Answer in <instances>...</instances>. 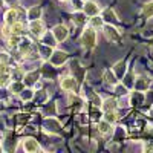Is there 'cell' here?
I'll return each instance as SVG.
<instances>
[{
	"label": "cell",
	"mask_w": 153,
	"mask_h": 153,
	"mask_svg": "<svg viewBox=\"0 0 153 153\" xmlns=\"http://www.w3.org/2000/svg\"><path fill=\"white\" fill-rule=\"evenodd\" d=\"M81 42H83V45L86 48H94L95 43H97V34H95V31L92 28L86 29L83 32V35H81Z\"/></svg>",
	"instance_id": "1"
},
{
	"label": "cell",
	"mask_w": 153,
	"mask_h": 153,
	"mask_svg": "<svg viewBox=\"0 0 153 153\" xmlns=\"http://www.w3.org/2000/svg\"><path fill=\"white\" fill-rule=\"evenodd\" d=\"M54 35H55V38H57V42L66 40V37H68V28L63 26V25H58V26L54 28Z\"/></svg>",
	"instance_id": "2"
},
{
	"label": "cell",
	"mask_w": 153,
	"mask_h": 153,
	"mask_svg": "<svg viewBox=\"0 0 153 153\" xmlns=\"http://www.w3.org/2000/svg\"><path fill=\"white\" fill-rule=\"evenodd\" d=\"M98 11H100V6L95 3V2H86V5H84V14H87V16H97L98 14Z\"/></svg>",
	"instance_id": "3"
},
{
	"label": "cell",
	"mask_w": 153,
	"mask_h": 153,
	"mask_svg": "<svg viewBox=\"0 0 153 153\" xmlns=\"http://www.w3.org/2000/svg\"><path fill=\"white\" fill-rule=\"evenodd\" d=\"M75 87H76V81L72 76H66V78L61 80V89L63 91H74Z\"/></svg>",
	"instance_id": "4"
},
{
	"label": "cell",
	"mask_w": 153,
	"mask_h": 153,
	"mask_svg": "<svg viewBox=\"0 0 153 153\" xmlns=\"http://www.w3.org/2000/svg\"><path fill=\"white\" fill-rule=\"evenodd\" d=\"M31 31L34 35L40 37L43 34V22L42 20H32L31 22Z\"/></svg>",
	"instance_id": "5"
},
{
	"label": "cell",
	"mask_w": 153,
	"mask_h": 153,
	"mask_svg": "<svg viewBox=\"0 0 153 153\" xmlns=\"http://www.w3.org/2000/svg\"><path fill=\"white\" fill-rule=\"evenodd\" d=\"M23 147H25L26 152H37L38 150V143L35 141V139H32V138H28V139L23 141Z\"/></svg>",
	"instance_id": "6"
},
{
	"label": "cell",
	"mask_w": 153,
	"mask_h": 153,
	"mask_svg": "<svg viewBox=\"0 0 153 153\" xmlns=\"http://www.w3.org/2000/svg\"><path fill=\"white\" fill-rule=\"evenodd\" d=\"M106 31V35H107V38H109V40H112V42H118L120 40V34L117 32V29H115V28H112V26H106L104 28Z\"/></svg>",
	"instance_id": "7"
},
{
	"label": "cell",
	"mask_w": 153,
	"mask_h": 153,
	"mask_svg": "<svg viewBox=\"0 0 153 153\" xmlns=\"http://www.w3.org/2000/svg\"><path fill=\"white\" fill-rule=\"evenodd\" d=\"M115 107H117V101H115L113 98H107V100L104 101V104H103V109H104L106 113H107V112H113Z\"/></svg>",
	"instance_id": "8"
},
{
	"label": "cell",
	"mask_w": 153,
	"mask_h": 153,
	"mask_svg": "<svg viewBox=\"0 0 153 153\" xmlns=\"http://www.w3.org/2000/svg\"><path fill=\"white\" fill-rule=\"evenodd\" d=\"M66 58H68V55L65 52H55L54 57H52V63L55 66H58V65H61L63 61H66Z\"/></svg>",
	"instance_id": "9"
},
{
	"label": "cell",
	"mask_w": 153,
	"mask_h": 153,
	"mask_svg": "<svg viewBox=\"0 0 153 153\" xmlns=\"http://www.w3.org/2000/svg\"><path fill=\"white\" fill-rule=\"evenodd\" d=\"M23 31V25L19 23V22H14L11 25V34H14V35H20Z\"/></svg>",
	"instance_id": "10"
},
{
	"label": "cell",
	"mask_w": 153,
	"mask_h": 153,
	"mask_svg": "<svg viewBox=\"0 0 153 153\" xmlns=\"http://www.w3.org/2000/svg\"><path fill=\"white\" fill-rule=\"evenodd\" d=\"M16 19H17V11L16 9H9L8 12H6V22L9 23V25H12L16 22Z\"/></svg>",
	"instance_id": "11"
},
{
	"label": "cell",
	"mask_w": 153,
	"mask_h": 153,
	"mask_svg": "<svg viewBox=\"0 0 153 153\" xmlns=\"http://www.w3.org/2000/svg\"><path fill=\"white\" fill-rule=\"evenodd\" d=\"M144 16H146L147 19L153 17V0H152V2H149V3L144 6Z\"/></svg>",
	"instance_id": "12"
},
{
	"label": "cell",
	"mask_w": 153,
	"mask_h": 153,
	"mask_svg": "<svg viewBox=\"0 0 153 153\" xmlns=\"http://www.w3.org/2000/svg\"><path fill=\"white\" fill-rule=\"evenodd\" d=\"M98 127H100V132L101 133H107L110 130V123L109 121H101Z\"/></svg>",
	"instance_id": "13"
},
{
	"label": "cell",
	"mask_w": 153,
	"mask_h": 153,
	"mask_svg": "<svg viewBox=\"0 0 153 153\" xmlns=\"http://www.w3.org/2000/svg\"><path fill=\"white\" fill-rule=\"evenodd\" d=\"M91 23H92V26H98V28H103V25H104L103 19H100V17H95V16H94V19L91 20Z\"/></svg>",
	"instance_id": "14"
},
{
	"label": "cell",
	"mask_w": 153,
	"mask_h": 153,
	"mask_svg": "<svg viewBox=\"0 0 153 153\" xmlns=\"http://www.w3.org/2000/svg\"><path fill=\"white\" fill-rule=\"evenodd\" d=\"M63 2H66V0H63Z\"/></svg>",
	"instance_id": "15"
}]
</instances>
